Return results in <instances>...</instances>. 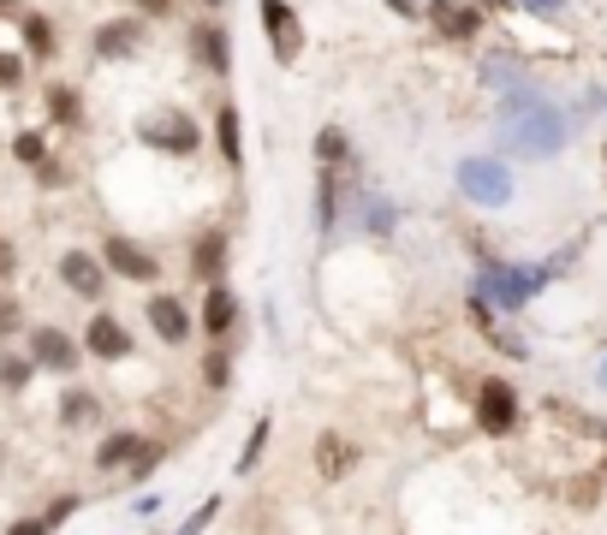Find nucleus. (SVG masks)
<instances>
[{
	"mask_svg": "<svg viewBox=\"0 0 607 535\" xmlns=\"http://www.w3.org/2000/svg\"><path fill=\"white\" fill-rule=\"evenodd\" d=\"M12 316H19V309H12V304H0V334L12 327Z\"/></svg>",
	"mask_w": 607,
	"mask_h": 535,
	"instance_id": "4c0bfd02",
	"label": "nucleus"
},
{
	"mask_svg": "<svg viewBox=\"0 0 607 535\" xmlns=\"http://www.w3.org/2000/svg\"><path fill=\"white\" fill-rule=\"evenodd\" d=\"M144 143L167 149V155H190V149H197V126H190V119H179V113L149 119V126H144Z\"/></svg>",
	"mask_w": 607,
	"mask_h": 535,
	"instance_id": "f8f14e48",
	"label": "nucleus"
},
{
	"mask_svg": "<svg viewBox=\"0 0 607 535\" xmlns=\"http://www.w3.org/2000/svg\"><path fill=\"white\" fill-rule=\"evenodd\" d=\"M203 7H227V0H203Z\"/></svg>",
	"mask_w": 607,
	"mask_h": 535,
	"instance_id": "ea45409f",
	"label": "nucleus"
},
{
	"mask_svg": "<svg viewBox=\"0 0 607 535\" xmlns=\"http://www.w3.org/2000/svg\"><path fill=\"white\" fill-rule=\"evenodd\" d=\"M233 316H238V298L227 286H209V298H203V327L221 339V334H233Z\"/></svg>",
	"mask_w": 607,
	"mask_h": 535,
	"instance_id": "f3484780",
	"label": "nucleus"
},
{
	"mask_svg": "<svg viewBox=\"0 0 607 535\" xmlns=\"http://www.w3.org/2000/svg\"><path fill=\"white\" fill-rule=\"evenodd\" d=\"M482 83L500 90V96H512L518 83H525V66H518L512 55H489V60H482Z\"/></svg>",
	"mask_w": 607,
	"mask_h": 535,
	"instance_id": "412c9836",
	"label": "nucleus"
},
{
	"mask_svg": "<svg viewBox=\"0 0 607 535\" xmlns=\"http://www.w3.org/2000/svg\"><path fill=\"white\" fill-rule=\"evenodd\" d=\"M190 55L209 66L215 78L233 72V42H227V30H221V24H197V30H190Z\"/></svg>",
	"mask_w": 607,
	"mask_h": 535,
	"instance_id": "1a4fd4ad",
	"label": "nucleus"
},
{
	"mask_svg": "<svg viewBox=\"0 0 607 535\" xmlns=\"http://www.w3.org/2000/svg\"><path fill=\"white\" fill-rule=\"evenodd\" d=\"M203 382H209V387L221 393V387L233 382V357H227V351H215V357H209V369H203Z\"/></svg>",
	"mask_w": 607,
	"mask_h": 535,
	"instance_id": "bb28decb",
	"label": "nucleus"
},
{
	"mask_svg": "<svg viewBox=\"0 0 607 535\" xmlns=\"http://www.w3.org/2000/svg\"><path fill=\"white\" fill-rule=\"evenodd\" d=\"M30 364L55 369V375H72L78 369V339L66 334V327H37V334H30Z\"/></svg>",
	"mask_w": 607,
	"mask_h": 535,
	"instance_id": "0eeeda50",
	"label": "nucleus"
},
{
	"mask_svg": "<svg viewBox=\"0 0 607 535\" xmlns=\"http://www.w3.org/2000/svg\"><path fill=\"white\" fill-rule=\"evenodd\" d=\"M96 393H66V399H60V423L66 428H78V423H96Z\"/></svg>",
	"mask_w": 607,
	"mask_h": 535,
	"instance_id": "5701e85b",
	"label": "nucleus"
},
{
	"mask_svg": "<svg viewBox=\"0 0 607 535\" xmlns=\"http://www.w3.org/2000/svg\"><path fill=\"white\" fill-rule=\"evenodd\" d=\"M215 143H221V155H227V167L238 172V161H245V119H238L233 101L215 113Z\"/></svg>",
	"mask_w": 607,
	"mask_h": 535,
	"instance_id": "2eb2a0df",
	"label": "nucleus"
},
{
	"mask_svg": "<svg viewBox=\"0 0 607 535\" xmlns=\"http://www.w3.org/2000/svg\"><path fill=\"white\" fill-rule=\"evenodd\" d=\"M363 215H370V220H363L370 232H381V238L393 232V202L388 197H370V202H363Z\"/></svg>",
	"mask_w": 607,
	"mask_h": 535,
	"instance_id": "a878e982",
	"label": "nucleus"
},
{
	"mask_svg": "<svg viewBox=\"0 0 607 535\" xmlns=\"http://www.w3.org/2000/svg\"><path fill=\"white\" fill-rule=\"evenodd\" d=\"M131 7H137V12H149V19H161V12L173 7V0H131Z\"/></svg>",
	"mask_w": 607,
	"mask_h": 535,
	"instance_id": "c9c22d12",
	"label": "nucleus"
},
{
	"mask_svg": "<svg viewBox=\"0 0 607 535\" xmlns=\"http://www.w3.org/2000/svg\"><path fill=\"white\" fill-rule=\"evenodd\" d=\"M459 191L482 202V209H507L512 202V172L489 161V155H471V161H459Z\"/></svg>",
	"mask_w": 607,
	"mask_h": 535,
	"instance_id": "7ed1b4c3",
	"label": "nucleus"
},
{
	"mask_svg": "<svg viewBox=\"0 0 607 535\" xmlns=\"http://www.w3.org/2000/svg\"><path fill=\"white\" fill-rule=\"evenodd\" d=\"M137 37H144V30H137L131 19H114V24H101L96 55H101V60H119V55H131V48H137Z\"/></svg>",
	"mask_w": 607,
	"mask_h": 535,
	"instance_id": "6ab92c4d",
	"label": "nucleus"
},
{
	"mask_svg": "<svg viewBox=\"0 0 607 535\" xmlns=\"http://www.w3.org/2000/svg\"><path fill=\"white\" fill-rule=\"evenodd\" d=\"M429 30H441L447 42H471L482 30V7H471V0H429Z\"/></svg>",
	"mask_w": 607,
	"mask_h": 535,
	"instance_id": "423d86ee",
	"label": "nucleus"
},
{
	"mask_svg": "<svg viewBox=\"0 0 607 535\" xmlns=\"http://www.w3.org/2000/svg\"><path fill=\"white\" fill-rule=\"evenodd\" d=\"M84 345H90V357H101V364H119V357H131V334H126L114 316H90V334H84Z\"/></svg>",
	"mask_w": 607,
	"mask_h": 535,
	"instance_id": "9d476101",
	"label": "nucleus"
},
{
	"mask_svg": "<svg viewBox=\"0 0 607 535\" xmlns=\"http://www.w3.org/2000/svg\"><path fill=\"white\" fill-rule=\"evenodd\" d=\"M268 435H274V423L263 417V423H256V428H251V440H245V453H238V464H233V470H238V476H251V470H256V464H263V453H268Z\"/></svg>",
	"mask_w": 607,
	"mask_h": 535,
	"instance_id": "4be33fe9",
	"label": "nucleus"
},
{
	"mask_svg": "<svg viewBox=\"0 0 607 535\" xmlns=\"http://www.w3.org/2000/svg\"><path fill=\"white\" fill-rule=\"evenodd\" d=\"M381 7H393L399 19H411V12H418V7H411V0H381Z\"/></svg>",
	"mask_w": 607,
	"mask_h": 535,
	"instance_id": "e433bc0d",
	"label": "nucleus"
},
{
	"mask_svg": "<svg viewBox=\"0 0 607 535\" xmlns=\"http://www.w3.org/2000/svg\"><path fill=\"white\" fill-rule=\"evenodd\" d=\"M477 428L495 440H507L518 428V387L500 382V375H489V382L477 387Z\"/></svg>",
	"mask_w": 607,
	"mask_h": 535,
	"instance_id": "20e7f679",
	"label": "nucleus"
},
{
	"mask_svg": "<svg viewBox=\"0 0 607 535\" xmlns=\"http://www.w3.org/2000/svg\"><path fill=\"white\" fill-rule=\"evenodd\" d=\"M101 262H108L119 280H155V274H161V262H155L144 245H131V238H108V245H101Z\"/></svg>",
	"mask_w": 607,
	"mask_h": 535,
	"instance_id": "6e6552de",
	"label": "nucleus"
},
{
	"mask_svg": "<svg viewBox=\"0 0 607 535\" xmlns=\"http://www.w3.org/2000/svg\"><path fill=\"white\" fill-rule=\"evenodd\" d=\"M155 464H161V446H155V440H149V446H144V453H137V464H131V470H126V476H131V482H144V476H155Z\"/></svg>",
	"mask_w": 607,
	"mask_h": 535,
	"instance_id": "c85d7f7f",
	"label": "nucleus"
},
{
	"mask_svg": "<svg viewBox=\"0 0 607 535\" xmlns=\"http://www.w3.org/2000/svg\"><path fill=\"white\" fill-rule=\"evenodd\" d=\"M0 7H12V0H0Z\"/></svg>",
	"mask_w": 607,
	"mask_h": 535,
	"instance_id": "a19ab883",
	"label": "nucleus"
},
{
	"mask_svg": "<svg viewBox=\"0 0 607 535\" xmlns=\"http://www.w3.org/2000/svg\"><path fill=\"white\" fill-rule=\"evenodd\" d=\"M215 512H221V499H203V506L190 512V524H179V535H203V529L215 524Z\"/></svg>",
	"mask_w": 607,
	"mask_h": 535,
	"instance_id": "cd10ccee",
	"label": "nucleus"
},
{
	"mask_svg": "<svg viewBox=\"0 0 607 535\" xmlns=\"http://www.w3.org/2000/svg\"><path fill=\"white\" fill-rule=\"evenodd\" d=\"M25 42H30V55H55V24H48V19H25Z\"/></svg>",
	"mask_w": 607,
	"mask_h": 535,
	"instance_id": "393cba45",
	"label": "nucleus"
},
{
	"mask_svg": "<svg viewBox=\"0 0 607 535\" xmlns=\"http://www.w3.org/2000/svg\"><path fill=\"white\" fill-rule=\"evenodd\" d=\"M7 535H55V529H48V517H19Z\"/></svg>",
	"mask_w": 607,
	"mask_h": 535,
	"instance_id": "72a5a7b5",
	"label": "nucleus"
},
{
	"mask_svg": "<svg viewBox=\"0 0 607 535\" xmlns=\"http://www.w3.org/2000/svg\"><path fill=\"white\" fill-rule=\"evenodd\" d=\"M345 155H352V143H345V131H340V126L316 131V161H322V167H340Z\"/></svg>",
	"mask_w": 607,
	"mask_h": 535,
	"instance_id": "b1692460",
	"label": "nucleus"
},
{
	"mask_svg": "<svg viewBox=\"0 0 607 535\" xmlns=\"http://www.w3.org/2000/svg\"><path fill=\"white\" fill-rule=\"evenodd\" d=\"M601 387H607V357H601Z\"/></svg>",
	"mask_w": 607,
	"mask_h": 535,
	"instance_id": "58836bf2",
	"label": "nucleus"
},
{
	"mask_svg": "<svg viewBox=\"0 0 607 535\" xmlns=\"http://www.w3.org/2000/svg\"><path fill=\"white\" fill-rule=\"evenodd\" d=\"M352 464H358V453H352V446H345L340 435H322V440H316V470H322L327 482H340L345 470H352Z\"/></svg>",
	"mask_w": 607,
	"mask_h": 535,
	"instance_id": "a211bd4d",
	"label": "nucleus"
},
{
	"mask_svg": "<svg viewBox=\"0 0 607 535\" xmlns=\"http://www.w3.org/2000/svg\"><path fill=\"white\" fill-rule=\"evenodd\" d=\"M334 220H340V172L322 167V172H316V227L334 232Z\"/></svg>",
	"mask_w": 607,
	"mask_h": 535,
	"instance_id": "aec40b11",
	"label": "nucleus"
},
{
	"mask_svg": "<svg viewBox=\"0 0 607 535\" xmlns=\"http://www.w3.org/2000/svg\"><path fill=\"white\" fill-rule=\"evenodd\" d=\"M548 280H554V262H548V268H507V262H482V268H477L471 298H489V304H500V309L512 316V309H525V304H530Z\"/></svg>",
	"mask_w": 607,
	"mask_h": 535,
	"instance_id": "f03ea898",
	"label": "nucleus"
},
{
	"mask_svg": "<svg viewBox=\"0 0 607 535\" xmlns=\"http://www.w3.org/2000/svg\"><path fill=\"white\" fill-rule=\"evenodd\" d=\"M256 12H263V30H268L274 60L298 66V55H304V24H298V12H292V0H263Z\"/></svg>",
	"mask_w": 607,
	"mask_h": 535,
	"instance_id": "39448f33",
	"label": "nucleus"
},
{
	"mask_svg": "<svg viewBox=\"0 0 607 535\" xmlns=\"http://www.w3.org/2000/svg\"><path fill=\"white\" fill-rule=\"evenodd\" d=\"M101 268H108V262H96L90 250H66V256H60V280L72 286L78 298H96V291H101V280H108Z\"/></svg>",
	"mask_w": 607,
	"mask_h": 535,
	"instance_id": "9b49d317",
	"label": "nucleus"
},
{
	"mask_svg": "<svg viewBox=\"0 0 607 535\" xmlns=\"http://www.w3.org/2000/svg\"><path fill=\"white\" fill-rule=\"evenodd\" d=\"M30 369H37V364H19V357H7V364H0V382H7V387H25Z\"/></svg>",
	"mask_w": 607,
	"mask_h": 535,
	"instance_id": "c756f323",
	"label": "nucleus"
},
{
	"mask_svg": "<svg viewBox=\"0 0 607 535\" xmlns=\"http://www.w3.org/2000/svg\"><path fill=\"white\" fill-rule=\"evenodd\" d=\"M72 512H78V494H60L55 506H48V529H55V524H66Z\"/></svg>",
	"mask_w": 607,
	"mask_h": 535,
	"instance_id": "473e14b6",
	"label": "nucleus"
},
{
	"mask_svg": "<svg viewBox=\"0 0 607 535\" xmlns=\"http://www.w3.org/2000/svg\"><path fill=\"white\" fill-rule=\"evenodd\" d=\"M19 72H25L19 60H12V55H0V90H12V83H19Z\"/></svg>",
	"mask_w": 607,
	"mask_h": 535,
	"instance_id": "f704fd0d",
	"label": "nucleus"
},
{
	"mask_svg": "<svg viewBox=\"0 0 607 535\" xmlns=\"http://www.w3.org/2000/svg\"><path fill=\"white\" fill-rule=\"evenodd\" d=\"M190 262H197V274L209 286H221V268H227V232H203L197 250H190Z\"/></svg>",
	"mask_w": 607,
	"mask_h": 535,
	"instance_id": "dca6fc26",
	"label": "nucleus"
},
{
	"mask_svg": "<svg viewBox=\"0 0 607 535\" xmlns=\"http://www.w3.org/2000/svg\"><path fill=\"white\" fill-rule=\"evenodd\" d=\"M12 155H19V161H42V137H37V131H25L19 143H12Z\"/></svg>",
	"mask_w": 607,
	"mask_h": 535,
	"instance_id": "2f4dec72",
	"label": "nucleus"
},
{
	"mask_svg": "<svg viewBox=\"0 0 607 535\" xmlns=\"http://www.w3.org/2000/svg\"><path fill=\"white\" fill-rule=\"evenodd\" d=\"M525 12H542V19H566V0H512Z\"/></svg>",
	"mask_w": 607,
	"mask_h": 535,
	"instance_id": "7c9ffc66",
	"label": "nucleus"
},
{
	"mask_svg": "<svg viewBox=\"0 0 607 535\" xmlns=\"http://www.w3.org/2000/svg\"><path fill=\"white\" fill-rule=\"evenodd\" d=\"M571 131L578 126H571L554 101H536V108L500 119V149L518 155V161H548V155H560L571 143Z\"/></svg>",
	"mask_w": 607,
	"mask_h": 535,
	"instance_id": "f257e3e1",
	"label": "nucleus"
},
{
	"mask_svg": "<svg viewBox=\"0 0 607 535\" xmlns=\"http://www.w3.org/2000/svg\"><path fill=\"white\" fill-rule=\"evenodd\" d=\"M149 327H155L167 345H185V339H190V316H185L179 298H149Z\"/></svg>",
	"mask_w": 607,
	"mask_h": 535,
	"instance_id": "4468645a",
	"label": "nucleus"
},
{
	"mask_svg": "<svg viewBox=\"0 0 607 535\" xmlns=\"http://www.w3.org/2000/svg\"><path fill=\"white\" fill-rule=\"evenodd\" d=\"M144 435H131V428H119V435H108V440H101L96 446V470H131V464H137V453H144Z\"/></svg>",
	"mask_w": 607,
	"mask_h": 535,
	"instance_id": "ddd939ff",
	"label": "nucleus"
}]
</instances>
